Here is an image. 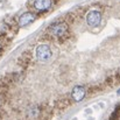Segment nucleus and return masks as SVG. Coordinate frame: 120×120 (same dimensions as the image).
Here are the masks:
<instances>
[{
    "mask_svg": "<svg viewBox=\"0 0 120 120\" xmlns=\"http://www.w3.org/2000/svg\"><path fill=\"white\" fill-rule=\"evenodd\" d=\"M47 33L56 40H64L67 36H69V26L64 21H57L49 26Z\"/></svg>",
    "mask_w": 120,
    "mask_h": 120,
    "instance_id": "obj_1",
    "label": "nucleus"
},
{
    "mask_svg": "<svg viewBox=\"0 0 120 120\" xmlns=\"http://www.w3.org/2000/svg\"><path fill=\"white\" fill-rule=\"evenodd\" d=\"M52 55V51H51V48L49 47V44H45V43H42L39 44L34 51V56L38 61L40 62H45L48 61Z\"/></svg>",
    "mask_w": 120,
    "mask_h": 120,
    "instance_id": "obj_2",
    "label": "nucleus"
},
{
    "mask_svg": "<svg viewBox=\"0 0 120 120\" xmlns=\"http://www.w3.org/2000/svg\"><path fill=\"white\" fill-rule=\"evenodd\" d=\"M101 18H103V15H101V12H100V11L92 9V11H90V12L86 14L85 21H86V25H87L89 27L93 28V27H97V26L100 25Z\"/></svg>",
    "mask_w": 120,
    "mask_h": 120,
    "instance_id": "obj_3",
    "label": "nucleus"
},
{
    "mask_svg": "<svg viewBox=\"0 0 120 120\" xmlns=\"http://www.w3.org/2000/svg\"><path fill=\"white\" fill-rule=\"evenodd\" d=\"M36 19H38V15H36L35 12H25L19 16L16 25H18V27L23 28V27H27V26L32 25Z\"/></svg>",
    "mask_w": 120,
    "mask_h": 120,
    "instance_id": "obj_4",
    "label": "nucleus"
},
{
    "mask_svg": "<svg viewBox=\"0 0 120 120\" xmlns=\"http://www.w3.org/2000/svg\"><path fill=\"white\" fill-rule=\"evenodd\" d=\"M54 5V0H34L32 7L35 13H44L51 9Z\"/></svg>",
    "mask_w": 120,
    "mask_h": 120,
    "instance_id": "obj_5",
    "label": "nucleus"
},
{
    "mask_svg": "<svg viewBox=\"0 0 120 120\" xmlns=\"http://www.w3.org/2000/svg\"><path fill=\"white\" fill-rule=\"evenodd\" d=\"M86 96V89L82 85H76L72 91H71V99L74 103H79L82 101Z\"/></svg>",
    "mask_w": 120,
    "mask_h": 120,
    "instance_id": "obj_6",
    "label": "nucleus"
},
{
    "mask_svg": "<svg viewBox=\"0 0 120 120\" xmlns=\"http://www.w3.org/2000/svg\"><path fill=\"white\" fill-rule=\"evenodd\" d=\"M39 113H40V109H39V106H36V105L30 106V107L28 109V112H27L28 117L32 118V119H35V118L39 116Z\"/></svg>",
    "mask_w": 120,
    "mask_h": 120,
    "instance_id": "obj_7",
    "label": "nucleus"
},
{
    "mask_svg": "<svg viewBox=\"0 0 120 120\" xmlns=\"http://www.w3.org/2000/svg\"><path fill=\"white\" fill-rule=\"evenodd\" d=\"M1 103H2V99H1V94H0V106H1Z\"/></svg>",
    "mask_w": 120,
    "mask_h": 120,
    "instance_id": "obj_8",
    "label": "nucleus"
},
{
    "mask_svg": "<svg viewBox=\"0 0 120 120\" xmlns=\"http://www.w3.org/2000/svg\"><path fill=\"white\" fill-rule=\"evenodd\" d=\"M118 94H119V96H120V89H119V90H118Z\"/></svg>",
    "mask_w": 120,
    "mask_h": 120,
    "instance_id": "obj_9",
    "label": "nucleus"
}]
</instances>
